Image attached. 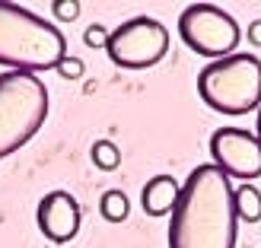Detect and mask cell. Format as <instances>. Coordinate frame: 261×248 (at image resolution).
Instances as JSON below:
<instances>
[{"label": "cell", "instance_id": "cell-1", "mask_svg": "<svg viewBox=\"0 0 261 248\" xmlns=\"http://www.w3.org/2000/svg\"><path fill=\"white\" fill-rule=\"evenodd\" d=\"M236 226L229 178L214 162L191 169L169 213V248H236Z\"/></svg>", "mask_w": 261, "mask_h": 248}, {"label": "cell", "instance_id": "cell-2", "mask_svg": "<svg viewBox=\"0 0 261 248\" xmlns=\"http://www.w3.org/2000/svg\"><path fill=\"white\" fill-rule=\"evenodd\" d=\"M67 58V42L55 22L19 4L0 0V67L38 73L58 70Z\"/></svg>", "mask_w": 261, "mask_h": 248}, {"label": "cell", "instance_id": "cell-3", "mask_svg": "<svg viewBox=\"0 0 261 248\" xmlns=\"http://www.w3.org/2000/svg\"><path fill=\"white\" fill-rule=\"evenodd\" d=\"M51 99L35 73L4 70L0 73V159L25 147L48 118Z\"/></svg>", "mask_w": 261, "mask_h": 248}, {"label": "cell", "instance_id": "cell-4", "mask_svg": "<svg viewBox=\"0 0 261 248\" xmlns=\"http://www.w3.org/2000/svg\"><path fill=\"white\" fill-rule=\"evenodd\" d=\"M198 96L220 115H249L261 108V61L255 54L211 61L198 73Z\"/></svg>", "mask_w": 261, "mask_h": 248}, {"label": "cell", "instance_id": "cell-5", "mask_svg": "<svg viewBox=\"0 0 261 248\" xmlns=\"http://www.w3.org/2000/svg\"><path fill=\"white\" fill-rule=\"evenodd\" d=\"M178 35L194 54L214 58V61L236 54V45L242 38L239 22L226 10H220L214 4H191V7L181 10Z\"/></svg>", "mask_w": 261, "mask_h": 248}, {"label": "cell", "instance_id": "cell-6", "mask_svg": "<svg viewBox=\"0 0 261 248\" xmlns=\"http://www.w3.org/2000/svg\"><path fill=\"white\" fill-rule=\"evenodd\" d=\"M109 58L115 67L124 70H147L160 64L169 51V32L153 16H134L109 32Z\"/></svg>", "mask_w": 261, "mask_h": 248}, {"label": "cell", "instance_id": "cell-7", "mask_svg": "<svg viewBox=\"0 0 261 248\" xmlns=\"http://www.w3.org/2000/svg\"><path fill=\"white\" fill-rule=\"evenodd\" d=\"M211 156L226 178L249 185L261 175V140L245 127H217L211 137Z\"/></svg>", "mask_w": 261, "mask_h": 248}, {"label": "cell", "instance_id": "cell-8", "mask_svg": "<svg viewBox=\"0 0 261 248\" xmlns=\"http://www.w3.org/2000/svg\"><path fill=\"white\" fill-rule=\"evenodd\" d=\"M35 219H38V229L42 236L55 245H67L76 232H80V204L70 191H48L42 201H38V210H35Z\"/></svg>", "mask_w": 261, "mask_h": 248}, {"label": "cell", "instance_id": "cell-9", "mask_svg": "<svg viewBox=\"0 0 261 248\" xmlns=\"http://www.w3.org/2000/svg\"><path fill=\"white\" fill-rule=\"evenodd\" d=\"M178 181L172 175H153L140 191V204L147 216H169L178 201Z\"/></svg>", "mask_w": 261, "mask_h": 248}, {"label": "cell", "instance_id": "cell-10", "mask_svg": "<svg viewBox=\"0 0 261 248\" xmlns=\"http://www.w3.org/2000/svg\"><path fill=\"white\" fill-rule=\"evenodd\" d=\"M232 204H236V216L242 223H258L261 219V191L255 185H239L232 191Z\"/></svg>", "mask_w": 261, "mask_h": 248}, {"label": "cell", "instance_id": "cell-11", "mask_svg": "<svg viewBox=\"0 0 261 248\" xmlns=\"http://www.w3.org/2000/svg\"><path fill=\"white\" fill-rule=\"evenodd\" d=\"M99 213L109 219V223H121V219H127L130 213V201H127V194L118 191V188H112L102 194V201H99Z\"/></svg>", "mask_w": 261, "mask_h": 248}, {"label": "cell", "instance_id": "cell-12", "mask_svg": "<svg viewBox=\"0 0 261 248\" xmlns=\"http://www.w3.org/2000/svg\"><path fill=\"white\" fill-rule=\"evenodd\" d=\"M89 159H93V166L102 169V172H112V169L121 166V150L115 147L112 140H96L93 147H89Z\"/></svg>", "mask_w": 261, "mask_h": 248}, {"label": "cell", "instance_id": "cell-13", "mask_svg": "<svg viewBox=\"0 0 261 248\" xmlns=\"http://www.w3.org/2000/svg\"><path fill=\"white\" fill-rule=\"evenodd\" d=\"M51 13H55V19L70 22V19L80 16V4H76V0H55V4H51Z\"/></svg>", "mask_w": 261, "mask_h": 248}, {"label": "cell", "instance_id": "cell-14", "mask_svg": "<svg viewBox=\"0 0 261 248\" xmlns=\"http://www.w3.org/2000/svg\"><path fill=\"white\" fill-rule=\"evenodd\" d=\"M83 42L89 48H102V45H109V29L102 22H93V25H86V32H83Z\"/></svg>", "mask_w": 261, "mask_h": 248}, {"label": "cell", "instance_id": "cell-15", "mask_svg": "<svg viewBox=\"0 0 261 248\" xmlns=\"http://www.w3.org/2000/svg\"><path fill=\"white\" fill-rule=\"evenodd\" d=\"M58 73L64 76V80H80L83 76V61L80 58H64L58 64Z\"/></svg>", "mask_w": 261, "mask_h": 248}, {"label": "cell", "instance_id": "cell-16", "mask_svg": "<svg viewBox=\"0 0 261 248\" xmlns=\"http://www.w3.org/2000/svg\"><path fill=\"white\" fill-rule=\"evenodd\" d=\"M245 35H249V42H252V45H261V19H255V22L249 25V32H245Z\"/></svg>", "mask_w": 261, "mask_h": 248}, {"label": "cell", "instance_id": "cell-17", "mask_svg": "<svg viewBox=\"0 0 261 248\" xmlns=\"http://www.w3.org/2000/svg\"><path fill=\"white\" fill-rule=\"evenodd\" d=\"M255 137L261 140V108H258V121H255Z\"/></svg>", "mask_w": 261, "mask_h": 248}]
</instances>
